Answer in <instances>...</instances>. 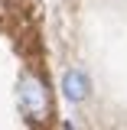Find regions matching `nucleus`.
<instances>
[{
	"label": "nucleus",
	"instance_id": "obj_2",
	"mask_svg": "<svg viewBox=\"0 0 127 130\" xmlns=\"http://www.w3.org/2000/svg\"><path fill=\"white\" fill-rule=\"evenodd\" d=\"M62 94H65V101H72V104L88 101V94H91V81H88V75H85L81 68H68V72L62 75Z\"/></svg>",
	"mask_w": 127,
	"mask_h": 130
},
{
	"label": "nucleus",
	"instance_id": "obj_1",
	"mask_svg": "<svg viewBox=\"0 0 127 130\" xmlns=\"http://www.w3.org/2000/svg\"><path fill=\"white\" fill-rule=\"evenodd\" d=\"M16 101H20V111L26 114L30 120H46L49 114V94H46V85L36 78V75H20V85H16Z\"/></svg>",
	"mask_w": 127,
	"mask_h": 130
}]
</instances>
